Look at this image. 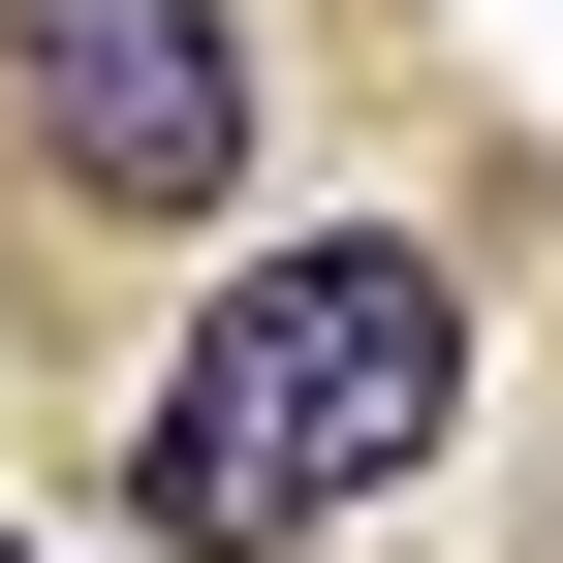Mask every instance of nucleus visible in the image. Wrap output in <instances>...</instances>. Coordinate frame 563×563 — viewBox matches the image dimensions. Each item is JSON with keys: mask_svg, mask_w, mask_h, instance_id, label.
I'll list each match as a JSON object with an SVG mask.
<instances>
[{"mask_svg": "<svg viewBox=\"0 0 563 563\" xmlns=\"http://www.w3.org/2000/svg\"><path fill=\"white\" fill-rule=\"evenodd\" d=\"M439 407H470V282L407 251V220H282L220 313L157 344L125 501H157L188 563H313L344 501H407V470H439Z\"/></svg>", "mask_w": 563, "mask_h": 563, "instance_id": "f257e3e1", "label": "nucleus"}, {"mask_svg": "<svg viewBox=\"0 0 563 563\" xmlns=\"http://www.w3.org/2000/svg\"><path fill=\"white\" fill-rule=\"evenodd\" d=\"M0 125H32V188H95V220H188V188L251 157V32L220 0H0Z\"/></svg>", "mask_w": 563, "mask_h": 563, "instance_id": "f03ea898", "label": "nucleus"}, {"mask_svg": "<svg viewBox=\"0 0 563 563\" xmlns=\"http://www.w3.org/2000/svg\"><path fill=\"white\" fill-rule=\"evenodd\" d=\"M0 563H32V532H0Z\"/></svg>", "mask_w": 563, "mask_h": 563, "instance_id": "7ed1b4c3", "label": "nucleus"}]
</instances>
